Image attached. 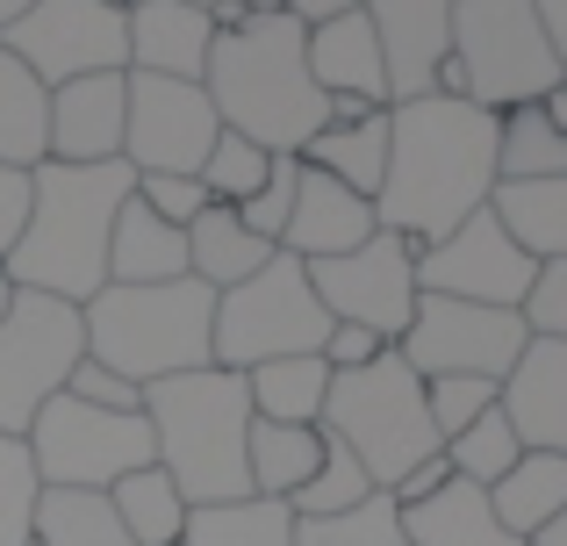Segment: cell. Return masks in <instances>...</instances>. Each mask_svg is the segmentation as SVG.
<instances>
[{"label": "cell", "instance_id": "52a82bcc", "mask_svg": "<svg viewBox=\"0 0 567 546\" xmlns=\"http://www.w3.org/2000/svg\"><path fill=\"white\" fill-rule=\"evenodd\" d=\"M453 72H460V101H474L488 115L546 101L567 80L532 0H453Z\"/></svg>", "mask_w": 567, "mask_h": 546}, {"label": "cell", "instance_id": "603a6c76", "mask_svg": "<svg viewBox=\"0 0 567 546\" xmlns=\"http://www.w3.org/2000/svg\"><path fill=\"white\" fill-rule=\"evenodd\" d=\"M323 424H274V418H251L245 439V467H251V496H274V504H295L309 490V475L323 467Z\"/></svg>", "mask_w": 567, "mask_h": 546}, {"label": "cell", "instance_id": "ab89813d", "mask_svg": "<svg viewBox=\"0 0 567 546\" xmlns=\"http://www.w3.org/2000/svg\"><path fill=\"white\" fill-rule=\"evenodd\" d=\"M496 395H503V381H474V374H445V381H424V410H431V432H439V446L445 439H460L482 410H496Z\"/></svg>", "mask_w": 567, "mask_h": 546}, {"label": "cell", "instance_id": "6da1fadb", "mask_svg": "<svg viewBox=\"0 0 567 546\" xmlns=\"http://www.w3.org/2000/svg\"><path fill=\"white\" fill-rule=\"evenodd\" d=\"M496 152H503V115L474 109L460 94H424L388 109V181L374 195L381 230L410 238L416 253L453 238L496 195Z\"/></svg>", "mask_w": 567, "mask_h": 546}, {"label": "cell", "instance_id": "8fae6325", "mask_svg": "<svg viewBox=\"0 0 567 546\" xmlns=\"http://www.w3.org/2000/svg\"><path fill=\"white\" fill-rule=\"evenodd\" d=\"M525 346H532V331L517 309H482V302H453V295H416L410 331L395 338L402 367L416 381H445V374L503 381Z\"/></svg>", "mask_w": 567, "mask_h": 546}, {"label": "cell", "instance_id": "5b68a950", "mask_svg": "<svg viewBox=\"0 0 567 546\" xmlns=\"http://www.w3.org/2000/svg\"><path fill=\"white\" fill-rule=\"evenodd\" d=\"M80 317H86V360L115 367L137 389L216 367V295L194 274L158 280V288H101Z\"/></svg>", "mask_w": 567, "mask_h": 546}, {"label": "cell", "instance_id": "e0dca14e", "mask_svg": "<svg viewBox=\"0 0 567 546\" xmlns=\"http://www.w3.org/2000/svg\"><path fill=\"white\" fill-rule=\"evenodd\" d=\"M309 80H317V94L331 101V123L388 109V72H381V43H374L367 8L309 29Z\"/></svg>", "mask_w": 567, "mask_h": 546}, {"label": "cell", "instance_id": "681fc988", "mask_svg": "<svg viewBox=\"0 0 567 546\" xmlns=\"http://www.w3.org/2000/svg\"><path fill=\"white\" fill-rule=\"evenodd\" d=\"M532 14H539L546 43H554V58H560V72H567V0H532Z\"/></svg>", "mask_w": 567, "mask_h": 546}, {"label": "cell", "instance_id": "d6986e66", "mask_svg": "<svg viewBox=\"0 0 567 546\" xmlns=\"http://www.w3.org/2000/svg\"><path fill=\"white\" fill-rule=\"evenodd\" d=\"M374 230H381L374 202L352 195V187H338L331 173H309L302 166V181H295V216H288V230H280V253H295L302 267H317V259L360 253Z\"/></svg>", "mask_w": 567, "mask_h": 546}, {"label": "cell", "instance_id": "ac0fdd59", "mask_svg": "<svg viewBox=\"0 0 567 546\" xmlns=\"http://www.w3.org/2000/svg\"><path fill=\"white\" fill-rule=\"evenodd\" d=\"M130 123V72H94V80L51 86V158L58 166H109L123 158Z\"/></svg>", "mask_w": 567, "mask_h": 546}, {"label": "cell", "instance_id": "83f0119b", "mask_svg": "<svg viewBox=\"0 0 567 546\" xmlns=\"http://www.w3.org/2000/svg\"><path fill=\"white\" fill-rule=\"evenodd\" d=\"M560 504H567V453H525V461H517L511 475L488 490L496 525H503L511 539H525V546L560 518Z\"/></svg>", "mask_w": 567, "mask_h": 546}, {"label": "cell", "instance_id": "60d3db41", "mask_svg": "<svg viewBox=\"0 0 567 546\" xmlns=\"http://www.w3.org/2000/svg\"><path fill=\"white\" fill-rule=\"evenodd\" d=\"M295 181H302V158H274V173H266V187L245 202V230L251 238H266L280 253V230H288V216H295Z\"/></svg>", "mask_w": 567, "mask_h": 546}, {"label": "cell", "instance_id": "5bb4252c", "mask_svg": "<svg viewBox=\"0 0 567 546\" xmlns=\"http://www.w3.org/2000/svg\"><path fill=\"white\" fill-rule=\"evenodd\" d=\"M539 259L496 224V209L467 216L453 238L416 253V288L424 295H453V302H482V309H525Z\"/></svg>", "mask_w": 567, "mask_h": 546}, {"label": "cell", "instance_id": "ba28073f", "mask_svg": "<svg viewBox=\"0 0 567 546\" xmlns=\"http://www.w3.org/2000/svg\"><path fill=\"white\" fill-rule=\"evenodd\" d=\"M331 317H323L309 267L295 253H274L251 280L216 295V367L251 374L266 360H295V352H323Z\"/></svg>", "mask_w": 567, "mask_h": 546}, {"label": "cell", "instance_id": "ee69618b", "mask_svg": "<svg viewBox=\"0 0 567 546\" xmlns=\"http://www.w3.org/2000/svg\"><path fill=\"white\" fill-rule=\"evenodd\" d=\"M65 395H80V403H94V410H144V389H137V381H123L115 367H101V360H80V367H72Z\"/></svg>", "mask_w": 567, "mask_h": 546}, {"label": "cell", "instance_id": "bcb514c9", "mask_svg": "<svg viewBox=\"0 0 567 546\" xmlns=\"http://www.w3.org/2000/svg\"><path fill=\"white\" fill-rule=\"evenodd\" d=\"M381 338L374 331H360V323H331V338H323V360H331V374H352V367H367V360H381Z\"/></svg>", "mask_w": 567, "mask_h": 546}, {"label": "cell", "instance_id": "74e56055", "mask_svg": "<svg viewBox=\"0 0 567 546\" xmlns=\"http://www.w3.org/2000/svg\"><path fill=\"white\" fill-rule=\"evenodd\" d=\"M37 504H43V475L29 461V439L0 432V546H37Z\"/></svg>", "mask_w": 567, "mask_h": 546}, {"label": "cell", "instance_id": "d6a6232c", "mask_svg": "<svg viewBox=\"0 0 567 546\" xmlns=\"http://www.w3.org/2000/svg\"><path fill=\"white\" fill-rule=\"evenodd\" d=\"M511 181H567V130L546 123L539 101L503 109V152H496V187Z\"/></svg>", "mask_w": 567, "mask_h": 546}, {"label": "cell", "instance_id": "cb8c5ba5", "mask_svg": "<svg viewBox=\"0 0 567 546\" xmlns=\"http://www.w3.org/2000/svg\"><path fill=\"white\" fill-rule=\"evenodd\" d=\"M302 166L309 173H331L338 187L374 202L381 181H388V109L374 115H346V123H323L317 137L302 144Z\"/></svg>", "mask_w": 567, "mask_h": 546}, {"label": "cell", "instance_id": "836d02e7", "mask_svg": "<svg viewBox=\"0 0 567 546\" xmlns=\"http://www.w3.org/2000/svg\"><path fill=\"white\" fill-rule=\"evenodd\" d=\"M37 546H137V539L123 533V518L109 511V496L43 490V504H37Z\"/></svg>", "mask_w": 567, "mask_h": 546}, {"label": "cell", "instance_id": "4fadbf2b", "mask_svg": "<svg viewBox=\"0 0 567 546\" xmlns=\"http://www.w3.org/2000/svg\"><path fill=\"white\" fill-rule=\"evenodd\" d=\"M309 288H317V302H323L331 323H360L381 346H395L416 317V295H424L416 288V245L395 238V230H374L360 253L317 259V267H309Z\"/></svg>", "mask_w": 567, "mask_h": 546}, {"label": "cell", "instance_id": "8d00e7d4", "mask_svg": "<svg viewBox=\"0 0 567 546\" xmlns=\"http://www.w3.org/2000/svg\"><path fill=\"white\" fill-rule=\"evenodd\" d=\"M266 173H274V152H259L251 137L223 130V137L208 144V158H202V173H194V181L208 187V202H223V209H245V202L266 187Z\"/></svg>", "mask_w": 567, "mask_h": 546}, {"label": "cell", "instance_id": "8992f818", "mask_svg": "<svg viewBox=\"0 0 567 546\" xmlns=\"http://www.w3.org/2000/svg\"><path fill=\"white\" fill-rule=\"evenodd\" d=\"M323 432L374 475V490H395L416 461L439 453V432H431V410H424V381L402 367L395 346L381 360L352 367V374H331Z\"/></svg>", "mask_w": 567, "mask_h": 546}, {"label": "cell", "instance_id": "d4e9b609", "mask_svg": "<svg viewBox=\"0 0 567 546\" xmlns=\"http://www.w3.org/2000/svg\"><path fill=\"white\" fill-rule=\"evenodd\" d=\"M266 259H274V245L251 238L245 216L223 209V202H208V209L187 224V274L202 280L208 295H230L237 280H251V274L266 267Z\"/></svg>", "mask_w": 567, "mask_h": 546}, {"label": "cell", "instance_id": "7bdbcfd3", "mask_svg": "<svg viewBox=\"0 0 567 546\" xmlns=\"http://www.w3.org/2000/svg\"><path fill=\"white\" fill-rule=\"evenodd\" d=\"M517 317H525L532 338H560V346H567V259L539 267V280H532V295H525Z\"/></svg>", "mask_w": 567, "mask_h": 546}, {"label": "cell", "instance_id": "4dcf8cb0", "mask_svg": "<svg viewBox=\"0 0 567 546\" xmlns=\"http://www.w3.org/2000/svg\"><path fill=\"white\" fill-rule=\"evenodd\" d=\"M109 511L123 518V533L137 539V546H181V533H187V496H181V482L166 475V467H137V475H123L109 490Z\"/></svg>", "mask_w": 567, "mask_h": 546}, {"label": "cell", "instance_id": "b9f144b4", "mask_svg": "<svg viewBox=\"0 0 567 546\" xmlns=\"http://www.w3.org/2000/svg\"><path fill=\"white\" fill-rule=\"evenodd\" d=\"M137 202L158 216V224L187 230L194 216L208 209V187H202V181H187V173H137Z\"/></svg>", "mask_w": 567, "mask_h": 546}, {"label": "cell", "instance_id": "2e32d148", "mask_svg": "<svg viewBox=\"0 0 567 546\" xmlns=\"http://www.w3.org/2000/svg\"><path fill=\"white\" fill-rule=\"evenodd\" d=\"M367 22L381 43L388 109L439 94V72L453 65V0H367Z\"/></svg>", "mask_w": 567, "mask_h": 546}, {"label": "cell", "instance_id": "9f6ffc18", "mask_svg": "<svg viewBox=\"0 0 567 546\" xmlns=\"http://www.w3.org/2000/svg\"><path fill=\"white\" fill-rule=\"evenodd\" d=\"M187 8H208V14H216V8H223V0H187Z\"/></svg>", "mask_w": 567, "mask_h": 546}, {"label": "cell", "instance_id": "11a10c76", "mask_svg": "<svg viewBox=\"0 0 567 546\" xmlns=\"http://www.w3.org/2000/svg\"><path fill=\"white\" fill-rule=\"evenodd\" d=\"M237 8H251V14H274V8H280V0H237Z\"/></svg>", "mask_w": 567, "mask_h": 546}, {"label": "cell", "instance_id": "1f68e13d", "mask_svg": "<svg viewBox=\"0 0 567 546\" xmlns=\"http://www.w3.org/2000/svg\"><path fill=\"white\" fill-rule=\"evenodd\" d=\"M181 546H295V511L274 496H237V504L187 511Z\"/></svg>", "mask_w": 567, "mask_h": 546}, {"label": "cell", "instance_id": "7402d4cb", "mask_svg": "<svg viewBox=\"0 0 567 546\" xmlns=\"http://www.w3.org/2000/svg\"><path fill=\"white\" fill-rule=\"evenodd\" d=\"M158 280H187V230L158 224L130 195L109 230V288H158Z\"/></svg>", "mask_w": 567, "mask_h": 546}, {"label": "cell", "instance_id": "277c9868", "mask_svg": "<svg viewBox=\"0 0 567 546\" xmlns=\"http://www.w3.org/2000/svg\"><path fill=\"white\" fill-rule=\"evenodd\" d=\"M144 418L158 439V467L181 482L194 511L202 504H237L251 496L245 439H251V389L230 367H202V374H173L144 389Z\"/></svg>", "mask_w": 567, "mask_h": 546}, {"label": "cell", "instance_id": "484cf974", "mask_svg": "<svg viewBox=\"0 0 567 546\" xmlns=\"http://www.w3.org/2000/svg\"><path fill=\"white\" fill-rule=\"evenodd\" d=\"M402 539L410 546H525L511 539L496 525V511H488V490H474V482H445L439 496H424V504L402 511Z\"/></svg>", "mask_w": 567, "mask_h": 546}, {"label": "cell", "instance_id": "f6af8a7d", "mask_svg": "<svg viewBox=\"0 0 567 546\" xmlns=\"http://www.w3.org/2000/svg\"><path fill=\"white\" fill-rule=\"evenodd\" d=\"M29 202H37L29 173H22V166H0V259L22 245V230H29Z\"/></svg>", "mask_w": 567, "mask_h": 546}, {"label": "cell", "instance_id": "9a60e30c", "mask_svg": "<svg viewBox=\"0 0 567 546\" xmlns=\"http://www.w3.org/2000/svg\"><path fill=\"white\" fill-rule=\"evenodd\" d=\"M216 137H223L216 101L194 80L130 72V123H123V166L130 173H187L194 181Z\"/></svg>", "mask_w": 567, "mask_h": 546}, {"label": "cell", "instance_id": "f35d334b", "mask_svg": "<svg viewBox=\"0 0 567 546\" xmlns=\"http://www.w3.org/2000/svg\"><path fill=\"white\" fill-rule=\"evenodd\" d=\"M323 439H331V432H323ZM367 496H374V475H367V467H360V461H352V453L331 439V446H323V467L309 475V490L295 496L288 511H295V518H338V511L367 504Z\"/></svg>", "mask_w": 567, "mask_h": 546}, {"label": "cell", "instance_id": "7a4b0ae2", "mask_svg": "<svg viewBox=\"0 0 567 546\" xmlns=\"http://www.w3.org/2000/svg\"><path fill=\"white\" fill-rule=\"evenodd\" d=\"M202 94L216 101V123L251 137L274 158H302V144L331 123V101L309 80V29L288 8L245 14L237 29H216Z\"/></svg>", "mask_w": 567, "mask_h": 546}, {"label": "cell", "instance_id": "4316f807", "mask_svg": "<svg viewBox=\"0 0 567 546\" xmlns=\"http://www.w3.org/2000/svg\"><path fill=\"white\" fill-rule=\"evenodd\" d=\"M51 158V86L0 43V166L37 173Z\"/></svg>", "mask_w": 567, "mask_h": 546}, {"label": "cell", "instance_id": "816d5d0a", "mask_svg": "<svg viewBox=\"0 0 567 546\" xmlns=\"http://www.w3.org/2000/svg\"><path fill=\"white\" fill-rule=\"evenodd\" d=\"M29 8H37V0H0V37H8V29H14V22H22V14H29Z\"/></svg>", "mask_w": 567, "mask_h": 546}, {"label": "cell", "instance_id": "c3c4849f", "mask_svg": "<svg viewBox=\"0 0 567 546\" xmlns=\"http://www.w3.org/2000/svg\"><path fill=\"white\" fill-rule=\"evenodd\" d=\"M280 8H288L302 29H317V22H338V14H360L367 0H280Z\"/></svg>", "mask_w": 567, "mask_h": 546}, {"label": "cell", "instance_id": "f1b7e54d", "mask_svg": "<svg viewBox=\"0 0 567 546\" xmlns=\"http://www.w3.org/2000/svg\"><path fill=\"white\" fill-rule=\"evenodd\" d=\"M251 389V418L274 424H323V403H331V360L323 352H295V360H266L245 374Z\"/></svg>", "mask_w": 567, "mask_h": 546}, {"label": "cell", "instance_id": "3957f363", "mask_svg": "<svg viewBox=\"0 0 567 546\" xmlns=\"http://www.w3.org/2000/svg\"><path fill=\"white\" fill-rule=\"evenodd\" d=\"M37 202H29V230L8 253V280L29 295H58V302H94L109 288V230L115 209L137 195V173L123 158L109 166H58L43 158L29 173Z\"/></svg>", "mask_w": 567, "mask_h": 546}, {"label": "cell", "instance_id": "f907efd6", "mask_svg": "<svg viewBox=\"0 0 567 546\" xmlns=\"http://www.w3.org/2000/svg\"><path fill=\"white\" fill-rule=\"evenodd\" d=\"M539 109H546V123H554V130H567V86H554V94H546Z\"/></svg>", "mask_w": 567, "mask_h": 546}, {"label": "cell", "instance_id": "db71d44e", "mask_svg": "<svg viewBox=\"0 0 567 546\" xmlns=\"http://www.w3.org/2000/svg\"><path fill=\"white\" fill-rule=\"evenodd\" d=\"M14 295H22V288H14V280H8V259H0V317H8V309H14Z\"/></svg>", "mask_w": 567, "mask_h": 546}, {"label": "cell", "instance_id": "e575fe53", "mask_svg": "<svg viewBox=\"0 0 567 546\" xmlns=\"http://www.w3.org/2000/svg\"><path fill=\"white\" fill-rule=\"evenodd\" d=\"M439 453L453 461L460 482H474V490H496V482L525 461V446H517V432H511V418H503V410H482V418H474L460 439H445Z\"/></svg>", "mask_w": 567, "mask_h": 546}, {"label": "cell", "instance_id": "f546056e", "mask_svg": "<svg viewBox=\"0 0 567 546\" xmlns=\"http://www.w3.org/2000/svg\"><path fill=\"white\" fill-rule=\"evenodd\" d=\"M488 209L539 267L567 259V181H511L488 195Z\"/></svg>", "mask_w": 567, "mask_h": 546}, {"label": "cell", "instance_id": "ffe728a7", "mask_svg": "<svg viewBox=\"0 0 567 546\" xmlns=\"http://www.w3.org/2000/svg\"><path fill=\"white\" fill-rule=\"evenodd\" d=\"M496 410L511 418L525 453H567V346L560 338H532L517 367L503 374Z\"/></svg>", "mask_w": 567, "mask_h": 546}, {"label": "cell", "instance_id": "f5cc1de1", "mask_svg": "<svg viewBox=\"0 0 567 546\" xmlns=\"http://www.w3.org/2000/svg\"><path fill=\"white\" fill-rule=\"evenodd\" d=\"M532 546H567V504H560V518H554V525H546V533H539V539H532Z\"/></svg>", "mask_w": 567, "mask_h": 546}, {"label": "cell", "instance_id": "d590c367", "mask_svg": "<svg viewBox=\"0 0 567 546\" xmlns=\"http://www.w3.org/2000/svg\"><path fill=\"white\" fill-rule=\"evenodd\" d=\"M295 546H410L402 539V504L374 490L367 504L338 511V518H295Z\"/></svg>", "mask_w": 567, "mask_h": 546}, {"label": "cell", "instance_id": "7dc6e473", "mask_svg": "<svg viewBox=\"0 0 567 546\" xmlns=\"http://www.w3.org/2000/svg\"><path fill=\"white\" fill-rule=\"evenodd\" d=\"M445 482H453V461H445V453H431V461H416V467H410V475H402L388 496H395V504L410 511V504H424V496H439Z\"/></svg>", "mask_w": 567, "mask_h": 546}, {"label": "cell", "instance_id": "7c38bea8", "mask_svg": "<svg viewBox=\"0 0 567 546\" xmlns=\"http://www.w3.org/2000/svg\"><path fill=\"white\" fill-rule=\"evenodd\" d=\"M0 43L43 86H72V80H94V72H130V0H37Z\"/></svg>", "mask_w": 567, "mask_h": 546}, {"label": "cell", "instance_id": "6f0895ef", "mask_svg": "<svg viewBox=\"0 0 567 546\" xmlns=\"http://www.w3.org/2000/svg\"><path fill=\"white\" fill-rule=\"evenodd\" d=\"M560 86H567V80H560Z\"/></svg>", "mask_w": 567, "mask_h": 546}, {"label": "cell", "instance_id": "9c48e42d", "mask_svg": "<svg viewBox=\"0 0 567 546\" xmlns=\"http://www.w3.org/2000/svg\"><path fill=\"white\" fill-rule=\"evenodd\" d=\"M29 461H37L43 490L109 496L123 475L158 461V439L144 410H94L80 395H51L29 424Z\"/></svg>", "mask_w": 567, "mask_h": 546}, {"label": "cell", "instance_id": "44dd1931", "mask_svg": "<svg viewBox=\"0 0 567 546\" xmlns=\"http://www.w3.org/2000/svg\"><path fill=\"white\" fill-rule=\"evenodd\" d=\"M208 51H216V14L187 0H130V72L202 86Z\"/></svg>", "mask_w": 567, "mask_h": 546}, {"label": "cell", "instance_id": "30bf717a", "mask_svg": "<svg viewBox=\"0 0 567 546\" xmlns=\"http://www.w3.org/2000/svg\"><path fill=\"white\" fill-rule=\"evenodd\" d=\"M86 360V317L80 302L58 295H14V309L0 317V432L29 439L37 410L51 395H65L72 367Z\"/></svg>", "mask_w": 567, "mask_h": 546}]
</instances>
